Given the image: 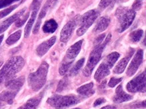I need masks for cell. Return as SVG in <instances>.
Listing matches in <instances>:
<instances>
[{
    "label": "cell",
    "mask_w": 146,
    "mask_h": 109,
    "mask_svg": "<svg viewBox=\"0 0 146 109\" xmlns=\"http://www.w3.org/2000/svg\"><path fill=\"white\" fill-rule=\"evenodd\" d=\"M42 0H33L31 4V9L33 10H38Z\"/></svg>",
    "instance_id": "d6a6232c"
},
{
    "label": "cell",
    "mask_w": 146,
    "mask_h": 109,
    "mask_svg": "<svg viewBox=\"0 0 146 109\" xmlns=\"http://www.w3.org/2000/svg\"><path fill=\"white\" fill-rule=\"evenodd\" d=\"M73 61H71V60H69L65 58L64 60H63V63H61V66L59 67V74L61 75V76H64V75L66 74L67 71L69 70L71 65L73 63Z\"/></svg>",
    "instance_id": "cb8c5ba5"
},
{
    "label": "cell",
    "mask_w": 146,
    "mask_h": 109,
    "mask_svg": "<svg viewBox=\"0 0 146 109\" xmlns=\"http://www.w3.org/2000/svg\"><path fill=\"white\" fill-rule=\"evenodd\" d=\"M24 83V77H20V78L14 79L12 80L7 81L5 86H6L7 90H12V91L17 92L20 90Z\"/></svg>",
    "instance_id": "e0dca14e"
},
{
    "label": "cell",
    "mask_w": 146,
    "mask_h": 109,
    "mask_svg": "<svg viewBox=\"0 0 146 109\" xmlns=\"http://www.w3.org/2000/svg\"><path fill=\"white\" fill-rule=\"evenodd\" d=\"M113 1V0H101L100 3H99V7L101 9L106 8V7L109 6Z\"/></svg>",
    "instance_id": "836d02e7"
},
{
    "label": "cell",
    "mask_w": 146,
    "mask_h": 109,
    "mask_svg": "<svg viewBox=\"0 0 146 109\" xmlns=\"http://www.w3.org/2000/svg\"><path fill=\"white\" fill-rule=\"evenodd\" d=\"M24 63V59L20 56H16L9 59L0 71V83L10 80L23 68Z\"/></svg>",
    "instance_id": "6da1fadb"
},
{
    "label": "cell",
    "mask_w": 146,
    "mask_h": 109,
    "mask_svg": "<svg viewBox=\"0 0 146 109\" xmlns=\"http://www.w3.org/2000/svg\"><path fill=\"white\" fill-rule=\"evenodd\" d=\"M116 108H117V107L114 106V105H108V106L102 107V108L100 109H115Z\"/></svg>",
    "instance_id": "74e56055"
},
{
    "label": "cell",
    "mask_w": 146,
    "mask_h": 109,
    "mask_svg": "<svg viewBox=\"0 0 146 109\" xmlns=\"http://www.w3.org/2000/svg\"><path fill=\"white\" fill-rule=\"evenodd\" d=\"M77 92H78V93L80 95H81L82 96H90L95 93V90H94V84L92 82H91V83L80 86V88H78Z\"/></svg>",
    "instance_id": "ac0fdd59"
},
{
    "label": "cell",
    "mask_w": 146,
    "mask_h": 109,
    "mask_svg": "<svg viewBox=\"0 0 146 109\" xmlns=\"http://www.w3.org/2000/svg\"><path fill=\"white\" fill-rule=\"evenodd\" d=\"M82 43H83V41L81 40L76 43L74 45H72L67 51L65 58L69 60H71V61H74V59L78 56V54L80 52Z\"/></svg>",
    "instance_id": "2e32d148"
},
{
    "label": "cell",
    "mask_w": 146,
    "mask_h": 109,
    "mask_svg": "<svg viewBox=\"0 0 146 109\" xmlns=\"http://www.w3.org/2000/svg\"><path fill=\"white\" fill-rule=\"evenodd\" d=\"M58 0H47L46 2L45 3V4L43 6V7L41 10L40 14H39L38 16V18L37 20V21L41 22L42 21V19L44 18V16H46V13L50 9H52L53 7L55 6L56 3H57Z\"/></svg>",
    "instance_id": "ffe728a7"
},
{
    "label": "cell",
    "mask_w": 146,
    "mask_h": 109,
    "mask_svg": "<svg viewBox=\"0 0 146 109\" xmlns=\"http://www.w3.org/2000/svg\"><path fill=\"white\" fill-rule=\"evenodd\" d=\"M134 53V49H130L128 53V54H127L126 57H125L123 59H121L118 64L116 65V67L114 69V73L117 74H122L123 71H125V68H126L127 64H128L129 61L131 58L132 55Z\"/></svg>",
    "instance_id": "4fadbf2b"
},
{
    "label": "cell",
    "mask_w": 146,
    "mask_h": 109,
    "mask_svg": "<svg viewBox=\"0 0 146 109\" xmlns=\"http://www.w3.org/2000/svg\"><path fill=\"white\" fill-rule=\"evenodd\" d=\"M143 31L142 30H137L135 31H133V33H131L129 36L130 40L133 43H137L138 41H140V39H141V37H143Z\"/></svg>",
    "instance_id": "4316f807"
},
{
    "label": "cell",
    "mask_w": 146,
    "mask_h": 109,
    "mask_svg": "<svg viewBox=\"0 0 146 109\" xmlns=\"http://www.w3.org/2000/svg\"><path fill=\"white\" fill-rule=\"evenodd\" d=\"M146 72L143 71L139 76L131 80L127 85V89L130 92H145L146 84Z\"/></svg>",
    "instance_id": "ba28073f"
},
{
    "label": "cell",
    "mask_w": 146,
    "mask_h": 109,
    "mask_svg": "<svg viewBox=\"0 0 146 109\" xmlns=\"http://www.w3.org/2000/svg\"><path fill=\"white\" fill-rule=\"evenodd\" d=\"M26 11V8H24L19 11L18 12H17L16 14H15L14 15H13L10 18H8L7 19H6L4 21L0 23V34L3 33V32L6 31V30L10 27L11 24H12L14 22L16 21L20 17H21L22 15L24 14V12Z\"/></svg>",
    "instance_id": "7c38bea8"
},
{
    "label": "cell",
    "mask_w": 146,
    "mask_h": 109,
    "mask_svg": "<svg viewBox=\"0 0 146 109\" xmlns=\"http://www.w3.org/2000/svg\"><path fill=\"white\" fill-rule=\"evenodd\" d=\"M69 86V80L67 78H64L62 80H60L59 84H58L57 92H61L66 90Z\"/></svg>",
    "instance_id": "83f0119b"
},
{
    "label": "cell",
    "mask_w": 146,
    "mask_h": 109,
    "mask_svg": "<svg viewBox=\"0 0 146 109\" xmlns=\"http://www.w3.org/2000/svg\"><path fill=\"white\" fill-rule=\"evenodd\" d=\"M18 1H20V0H0V9L10 5Z\"/></svg>",
    "instance_id": "1f68e13d"
},
{
    "label": "cell",
    "mask_w": 146,
    "mask_h": 109,
    "mask_svg": "<svg viewBox=\"0 0 146 109\" xmlns=\"http://www.w3.org/2000/svg\"><path fill=\"white\" fill-rule=\"evenodd\" d=\"M119 57L120 54L119 53L113 52L106 57V59L98 67L94 75V78L97 82H100L102 79L110 74V69L113 67Z\"/></svg>",
    "instance_id": "8992f818"
},
{
    "label": "cell",
    "mask_w": 146,
    "mask_h": 109,
    "mask_svg": "<svg viewBox=\"0 0 146 109\" xmlns=\"http://www.w3.org/2000/svg\"><path fill=\"white\" fill-rule=\"evenodd\" d=\"M141 5H142L141 1H140V0H135V3H133V10L134 11L139 10V9L141 8Z\"/></svg>",
    "instance_id": "e575fe53"
},
{
    "label": "cell",
    "mask_w": 146,
    "mask_h": 109,
    "mask_svg": "<svg viewBox=\"0 0 146 109\" xmlns=\"http://www.w3.org/2000/svg\"><path fill=\"white\" fill-rule=\"evenodd\" d=\"M3 65V61H1V60H0V67H1V65Z\"/></svg>",
    "instance_id": "ab89813d"
},
{
    "label": "cell",
    "mask_w": 146,
    "mask_h": 109,
    "mask_svg": "<svg viewBox=\"0 0 146 109\" xmlns=\"http://www.w3.org/2000/svg\"><path fill=\"white\" fill-rule=\"evenodd\" d=\"M38 10H33V13H32L31 17L30 18L29 21H28V23L26 26L25 29H24V37L25 38H27V37H29L30 33H31V31L32 30V28H33V24L35 21V19H36V17L37 15V13H38Z\"/></svg>",
    "instance_id": "603a6c76"
},
{
    "label": "cell",
    "mask_w": 146,
    "mask_h": 109,
    "mask_svg": "<svg viewBox=\"0 0 146 109\" xmlns=\"http://www.w3.org/2000/svg\"><path fill=\"white\" fill-rule=\"evenodd\" d=\"M80 102V98L75 95H54L48 98L47 100L48 104L55 109L67 108L77 104Z\"/></svg>",
    "instance_id": "5b68a950"
},
{
    "label": "cell",
    "mask_w": 146,
    "mask_h": 109,
    "mask_svg": "<svg viewBox=\"0 0 146 109\" xmlns=\"http://www.w3.org/2000/svg\"><path fill=\"white\" fill-rule=\"evenodd\" d=\"M110 39H111V35L109 34L107 36V37L105 39H104V41L100 44L95 45V47L92 51L91 52L90 54L88 61L87 64L83 71V74H84V76L88 77L92 74L94 68L97 63L100 61L104 48L105 47L106 45L109 42Z\"/></svg>",
    "instance_id": "7a4b0ae2"
},
{
    "label": "cell",
    "mask_w": 146,
    "mask_h": 109,
    "mask_svg": "<svg viewBox=\"0 0 146 109\" xmlns=\"http://www.w3.org/2000/svg\"><path fill=\"white\" fill-rule=\"evenodd\" d=\"M123 80L122 78H112L110 79L109 82H108V86L110 88H114L116 85H117L118 84L120 83Z\"/></svg>",
    "instance_id": "4dcf8cb0"
},
{
    "label": "cell",
    "mask_w": 146,
    "mask_h": 109,
    "mask_svg": "<svg viewBox=\"0 0 146 109\" xmlns=\"http://www.w3.org/2000/svg\"><path fill=\"white\" fill-rule=\"evenodd\" d=\"M41 98H42V96L40 95L32 98L29 99L25 104L22 105V106H20L18 109H36L37 106L39 104V102H40Z\"/></svg>",
    "instance_id": "d6986e66"
},
{
    "label": "cell",
    "mask_w": 146,
    "mask_h": 109,
    "mask_svg": "<svg viewBox=\"0 0 146 109\" xmlns=\"http://www.w3.org/2000/svg\"><path fill=\"white\" fill-rule=\"evenodd\" d=\"M17 6H18V5H13V6H10V7L5 9L4 10L1 11V12H0V18H2L3 17L7 16L9 14H10L13 10L16 8Z\"/></svg>",
    "instance_id": "f546056e"
},
{
    "label": "cell",
    "mask_w": 146,
    "mask_h": 109,
    "mask_svg": "<svg viewBox=\"0 0 146 109\" xmlns=\"http://www.w3.org/2000/svg\"><path fill=\"white\" fill-rule=\"evenodd\" d=\"M80 18L76 16V18L71 20L64 26L61 31L60 40L63 43L68 42L72 37L74 31L76 29L78 22H80Z\"/></svg>",
    "instance_id": "9c48e42d"
},
{
    "label": "cell",
    "mask_w": 146,
    "mask_h": 109,
    "mask_svg": "<svg viewBox=\"0 0 146 109\" xmlns=\"http://www.w3.org/2000/svg\"><path fill=\"white\" fill-rule=\"evenodd\" d=\"M104 39H105V35H104V34L99 36V37H98L96 39V40H95V45L100 44V43L104 41Z\"/></svg>",
    "instance_id": "8d00e7d4"
},
{
    "label": "cell",
    "mask_w": 146,
    "mask_h": 109,
    "mask_svg": "<svg viewBox=\"0 0 146 109\" xmlns=\"http://www.w3.org/2000/svg\"><path fill=\"white\" fill-rule=\"evenodd\" d=\"M58 27L57 23L55 20L50 19L45 22L42 26V31L45 33H53Z\"/></svg>",
    "instance_id": "7402d4cb"
},
{
    "label": "cell",
    "mask_w": 146,
    "mask_h": 109,
    "mask_svg": "<svg viewBox=\"0 0 146 109\" xmlns=\"http://www.w3.org/2000/svg\"><path fill=\"white\" fill-rule=\"evenodd\" d=\"M143 50L139 49L135 56L133 58L129 66L127 71V75L129 77H131L135 74L136 71H137L138 68L141 64L142 61H143Z\"/></svg>",
    "instance_id": "30bf717a"
},
{
    "label": "cell",
    "mask_w": 146,
    "mask_h": 109,
    "mask_svg": "<svg viewBox=\"0 0 146 109\" xmlns=\"http://www.w3.org/2000/svg\"><path fill=\"white\" fill-rule=\"evenodd\" d=\"M22 35V31H16V33H14L12 35H11L10 37L7 38L6 40V43L8 45H12L16 43L17 41H18L20 40V37H21Z\"/></svg>",
    "instance_id": "d4e9b609"
},
{
    "label": "cell",
    "mask_w": 146,
    "mask_h": 109,
    "mask_svg": "<svg viewBox=\"0 0 146 109\" xmlns=\"http://www.w3.org/2000/svg\"><path fill=\"white\" fill-rule=\"evenodd\" d=\"M48 65L46 62H42L38 69L35 72L31 73L28 78L29 85L35 92H38L43 87L46 83Z\"/></svg>",
    "instance_id": "3957f363"
},
{
    "label": "cell",
    "mask_w": 146,
    "mask_h": 109,
    "mask_svg": "<svg viewBox=\"0 0 146 109\" xmlns=\"http://www.w3.org/2000/svg\"><path fill=\"white\" fill-rule=\"evenodd\" d=\"M22 16H23V15H22ZM22 16L21 17H20V18L16 21V26L17 27H21V26L25 23L29 16V13L28 12L24 16Z\"/></svg>",
    "instance_id": "f1b7e54d"
},
{
    "label": "cell",
    "mask_w": 146,
    "mask_h": 109,
    "mask_svg": "<svg viewBox=\"0 0 146 109\" xmlns=\"http://www.w3.org/2000/svg\"><path fill=\"white\" fill-rule=\"evenodd\" d=\"M74 109H80V108H74Z\"/></svg>",
    "instance_id": "60d3db41"
},
{
    "label": "cell",
    "mask_w": 146,
    "mask_h": 109,
    "mask_svg": "<svg viewBox=\"0 0 146 109\" xmlns=\"http://www.w3.org/2000/svg\"><path fill=\"white\" fill-rule=\"evenodd\" d=\"M105 102H106V100L104 99V98H98L96 101H95L94 103L93 106H94V107L98 106H99V105L102 104H103V103H104Z\"/></svg>",
    "instance_id": "d590c367"
},
{
    "label": "cell",
    "mask_w": 146,
    "mask_h": 109,
    "mask_svg": "<svg viewBox=\"0 0 146 109\" xmlns=\"http://www.w3.org/2000/svg\"><path fill=\"white\" fill-rule=\"evenodd\" d=\"M84 62H85V59L82 58V59H80L76 64L74 65V66L72 67V69L70 70V75L72 76H76V75L79 72V71L81 69V68L84 64Z\"/></svg>",
    "instance_id": "484cf974"
},
{
    "label": "cell",
    "mask_w": 146,
    "mask_h": 109,
    "mask_svg": "<svg viewBox=\"0 0 146 109\" xmlns=\"http://www.w3.org/2000/svg\"><path fill=\"white\" fill-rule=\"evenodd\" d=\"M56 41V37H53L48 39V40L44 41L42 43H41L40 45H38V47L36 48V53L39 57H42L50 49L53 45L55 44Z\"/></svg>",
    "instance_id": "9a60e30c"
},
{
    "label": "cell",
    "mask_w": 146,
    "mask_h": 109,
    "mask_svg": "<svg viewBox=\"0 0 146 109\" xmlns=\"http://www.w3.org/2000/svg\"><path fill=\"white\" fill-rule=\"evenodd\" d=\"M3 37H4V35H3L0 36V45H1V42H2V41H3Z\"/></svg>",
    "instance_id": "f35d334b"
},
{
    "label": "cell",
    "mask_w": 146,
    "mask_h": 109,
    "mask_svg": "<svg viewBox=\"0 0 146 109\" xmlns=\"http://www.w3.org/2000/svg\"><path fill=\"white\" fill-rule=\"evenodd\" d=\"M99 15L100 12L96 10H92L85 13L80 18V27L77 31V35L79 37L84 35L88 29L96 21Z\"/></svg>",
    "instance_id": "52a82bcc"
},
{
    "label": "cell",
    "mask_w": 146,
    "mask_h": 109,
    "mask_svg": "<svg viewBox=\"0 0 146 109\" xmlns=\"http://www.w3.org/2000/svg\"><path fill=\"white\" fill-rule=\"evenodd\" d=\"M136 13L133 10H129L124 7H120L116 11L115 16L119 22L117 31L119 33H123L129 28L135 17Z\"/></svg>",
    "instance_id": "277c9868"
},
{
    "label": "cell",
    "mask_w": 146,
    "mask_h": 109,
    "mask_svg": "<svg viewBox=\"0 0 146 109\" xmlns=\"http://www.w3.org/2000/svg\"><path fill=\"white\" fill-rule=\"evenodd\" d=\"M110 22V19L108 16H103L100 18V20L97 22L95 26V32L96 33H102L107 29Z\"/></svg>",
    "instance_id": "44dd1931"
},
{
    "label": "cell",
    "mask_w": 146,
    "mask_h": 109,
    "mask_svg": "<svg viewBox=\"0 0 146 109\" xmlns=\"http://www.w3.org/2000/svg\"><path fill=\"white\" fill-rule=\"evenodd\" d=\"M17 93V92L10 90H7L1 92L0 94V106L5 104H12Z\"/></svg>",
    "instance_id": "5bb4252c"
},
{
    "label": "cell",
    "mask_w": 146,
    "mask_h": 109,
    "mask_svg": "<svg viewBox=\"0 0 146 109\" xmlns=\"http://www.w3.org/2000/svg\"><path fill=\"white\" fill-rule=\"evenodd\" d=\"M132 99V96L125 92L123 89L122 85H120L117 88L115 91V94L114 95L113 98V102L115 103H118V104L127 102V101H129Z\"/></svg>",
    "instance_id": "8fae6325"
}]
</instances>
